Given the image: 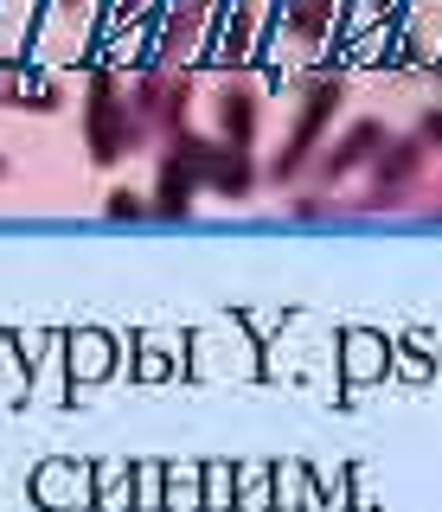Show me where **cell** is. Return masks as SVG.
<instances>
[{
	"instance_id": "44dd1931",
	"label": "cell",
	"mask_w": 442,
	"mask_h": 512,
	"mask_svg": "<svg viewBox=\"0 0 442 512\" xmlns=\"http://www.w3.org/2000/svg\"><path fill=\"white\" fill-rule=\"evenodd\" d=\"M417 141H423V148H442V109H430V116L417 122Z\"/></svg>"
},
{
	"instance_id": "7a4b0ae2",
	"label": "cell",
	"mask_w": 442,
	"mask_h": 512,
	"mask_svg": "<svg viewBox=\"0 0 442 512\" xmlns=\"http://www.w3.org/2000/svg\"><path fill=\"white\" fill-rule=\"evenodd\" d=\"M340 77H308L302 84V109H295V128H289V141H282V154H276V180H295V173L308 167V154L321 148V135H327V122L340 116Z\"/></svg>"
},
{
	"instance_id": "6da1fadb",
	"label": "cell",
	"mask_w": 442,
	"mask_h": 512,
	"mask_svg": "<svg viewBox=\"0 0 442 512\" xmlns=\"http://www.w3.org/2000/svg\"><path fill=\"white\" fill-rule=\"evenodd\" d=\"M84 141H90V160L97 167H116L122 154L141 141V122L129 109V96L109 71H97V84H90V103H84Z\"/></svg>"
},
{
	"instance_id": "5bb4252c",
	"label": "cell",
	"mask_w": 442,
	"mask_h": 512,
	"mask_svg": "<svg viewBox=\"0 0 442 512\" xmlns=\"http://www.w3.org/2000/svg\"><path fill=\"white\" fill-rule=\"evenodd\" d=\"M250 180H257V173H250V154H244V148H231V154H225V173L212 180V192H225V199H244Z\"/></svg>"
},
{
	"instance_id": "ac0fdd59",
	"label": "cell",
	"mask_w": 442,
	"mask_h": 512,
	"mask_svg": "<svg viewBox=\"0 0 442 512\" xmlns=\"http://www.w3.org/2000/svg\"><path fill=\"white\" fill-rule=\"evenodd\" d=\"M231 480H238V493H244L250 506H263V487H270V468H263V461H250V468L231 474Z\"/></svg>"
},
{
	"instance_id": "5b68a950",
	"label": "cell",
	"mask_w": 442,
	"mask_h": 512,
	"mask_svg": "<svg viewBox=\"0 0 442 512\" xmlns=\"http://www.w3.org/2000/svg\"><path fill=\"white\" fill-rule=\"evenodd\" d=\"M212 7H218V0H167L161 26H154V52H161L167 71H180V64L205 45V32H212Z\"/></svg>"
},
{
	"instance_id": "2e32d148",
	"label": "cell",
	"mask_w": 442,
	"mask_h": 512,
	"mask_svg": "<svg viewBox=\"0 0 442 512\" xmlns=\"http://www.w3.org/2000/svg\"><path fill=\"white\" fill-rule=\"evenodd\" d=\"M129 487H135V500H141V512H161V500H167V480H161V468H154V461H148V468H141L135 480H129Z\"/></svg>"
},
{
	"instance_id": "ffe728a7",
	"label": "cell",
	"mask_w": 442,
	"mask_h": 512,
	"mask_svg": "<svg viewBox=\"0 0 442 512\" xmlns=\"http://www.w3.org/2000/svg\"><path fill=\"white\" fill-rule=\"evenodd\" d=\"M103 340H77V378H103Z\"/></svg>"
},
{
	"instance_id": "7c38bea8",
	"label": "cell",
	"mask_w": 442,
	"mask_h": 512,
	"mask_svg": "<svg viewBox=\"0 0 442 512\" xmlns=\"http://www.w3.org/2000/svg\"><path fill=\"white\" fill-rule=\"evenodd\" d=\"M90 506H103V512L129 506V468H122V461H103V468L90 474Z\"/></svg>"
},
{
	"instance_id": "277c9868",
	"label": "cell",
	"mask_w": 442,
	"mask_h": 512,
	"mask_svg": "<svg viewBox=\"0 0 442 512\" xmlns=\"http://www.w3.org/2000/svg\"><path fill=\"white\" fill-rule=\"evenodd\" d=\"M97 20H103V0H39L33 52H45V58H84L90 45H97Z\"/></svg>"
},
{
	"instance_id": "9c48e42d",
	"label": "cell",
	"mask_w": 442,
	"mask_h": 512,
	"mask_svg": "<svg viewBox=\"0 0 442 512\" xmlns=\"http://www.w3.org/2000/svg\"><path fill=\"white\" fill-rule=\"evenodd\" d=\"M385 128H378V122H359V128H346V141H340V148L334 154H327V180H346V173H359V167H366V160H378V154H385Z\"/></svg>"
},
{
	"instance_id": "3957f363",
	"label": "cell",
	"mask_w": 442,
	"mask_h": 512,
	"mask_svg": "<svg viewBox=\"0 0 442 512\" xmlns=\"http://www.w3.org/2000/svg\"><path fill=\"white\" fill-rule=\"evenodd\" d=\"M270 39V0H218L212 7V52L225 71H244Z\"/></svg>"
},
{
	"instance_id": "d6986e66",
	"label": "cell",
	"mask_w": 442,
	"mask_h": 512,
	"mask_svg": "<svg viewBox=\"0 0 442 512\" xmlns=\"http://www.w3.org/2000/svg\"><path fill=\"white\" fill-rule=\"evenodd\" d=\"M103 205H109V218H141V212H148V199H141V192H129V186H116Z\"/></svg>"
},
{
	"instance_id": "8fae6325",
	"label": "cell",
	"mask_w": 442,
	"mask_h": 512,
	"mask_svg": "<svg viewBox=\"0 0 442 512\" xmlns=\"http://www.w3.org/2000/svg\"><path fill=\"white\" fill-rule=\"evenodd\" d=\"M193 192H199V180L167 154V160H161V180H154L148 212H161V218H186V212H193Z\"/></svg>"
},
{
	"instance_id": "7402d4cb",
	"label": "cell",
	"mask_w": 442,
	"mask_h": 512,
	"mask_svg": "<svg viewBox=\"0 0 442 512\" xmlns=\"http://www.w3.org/2000/svg\"><path fill=\"white\" fill-rule=\"evenodd\" d=\"M0 173H7V160H0Z\"/></svg>"
},
{
	"instance_id": "52a82bcc",
	"label": "cell",
	"mask_w": 442,
	"mask_h": 512,
	"mask_svg": "<svg viewBox=\"0 0 442 512\" xmlns=\"http://www.w3.org/2000/svg\"><path fill=\"white\" fill-rule=\"evenodd\" d=\"M218 141L225 148H250L257 141V90L244 84V77H231V84H218Z\"/></svg>"
},
{
	"instance_id": "30bf717a",
	"label": "cell",
	"mask_w": 442,
	"mask_h": 512,
	"mask_svg": "<svg viewBox=\"0 0 442 512\" xmlns=\"http://www.w3.org/2000/svg\"><path fill=\"white\" fill-rule=\"evenodd\" d=\"M334 26H340V0H289V13H282V32L295 45H321Z\"/></svg>"
},
{
	"instance_id": "4fadbf2b",
	"label": "cell",
	"mask_w": 442,
	"mask_h": 512,
	"mask_svg": "<svg viewBox=\"0 0 442 512\" xmlns=\"http://www.w3.org/2000/svg\"><path fill=\"white\" fill-rule=\"evenodd\" d=\"M231 500H238V480H231L225 461H212V468H205V480H199V506H205V512H231Z\"/></svg>"
},
{
	"instance_id": "e0dca14e",
	"label": "cell",
	"mask_w": 442,
	"mask_h": 512,
	"mask_svg": "<svg viewBox=\"0 0 442 512\" xmlns=\"http://www.w3.org/2000/svg\"><path fill=\"white\" fill-rule=\"evenodd\" d=\"M321 493H314V480L302 468H282V506H314Z\"/></svg>"
},
{
	"instance_id": "8992f818",
	"label": "cell",
	"mask_w": 442,
	"mask_h": 512,
	"mask_svg": "<svg viewBox=\"0 0 442 512\" xmlns=\"http://www.w3.org/2000/svg\"><path fill=\"white\" fill-rule=\"evenodd\" d=\"M186 103H193V77L186 71H148L135 84V122H154V128H186Z\"/></svg>"
},
{
	"instance_id": "ba28073f",
	"label": "cell",
	"mask_w": 442,
	"mask_h": 512,
	"mask_svg": "<svg viewBox=\"0 0 442 512\" xmlns=\"http://www.w3.org/2000/svg\"><path fill=\"white\" fill-rule=\"evenodd\" d=\"M33 500L52 506V512L90 506V468H77V461H45L39 480H33Z\"/></svg>"
},
{
	"instance_id": "9a60e30c",
	"label": "cell",
	"mask_w": 442,
	"mask_h": 512,
	"mask_svg": "<svg viewBox=\"0 0 442 512\" xmlns=\"http://www.w3.org/2000/svg\"><path fill=\"white\" fill-rule=\"evenodd\" d=\"M346 372H353V378H372V372H385V346H378V340H366V333H353V340H346Z\"/></svg>"
}]
</instances>
